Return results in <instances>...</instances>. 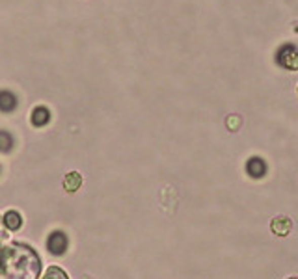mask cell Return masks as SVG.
Returning <instances> with one entry per match:
<instances>
[{
  "label": "cell",
  "instance_id": "obj_1",
  "mask_svg": "<svg viewBox=\"0 0 298 279\" xmlns=\"http://www.w3.org/2000/svg\"><path fill=\"white\" fill-rule=\"evenodd\" d=\"M40 273L41 261L30 246L0 248V279H38Z\"/></svg>",
  "mask_w": 298,
  "mask_h": 279
},
{
  "label": "cell",
  "instance_id": "obj_6",
  "mask_svg": "<svg viewBox=\"0 0 298 279\" xmlns=\"http://www.w3.org/2000/svg\"><path fill=\"white\" fill-rule=\"evenodd\" d=\"M30 121H32V125L34 127H45L49 121H51V112L47 106H35L32 110V114H30Z\"/></svg>",
  "mask_w": 298,
  "mask_h": 279
},
{
  "label": "cell",
  "instance_id": "obj_10",
  "mask_svg": "<svg viewBox=\"0 0 298 279\" xmlns=\"http://www.w3.org/2000/svg\"><path fill=\"white\" fill-rule=\"evenodd\" d=\"M13 147V136L8 131H0V153H8Z\"/></svg>",
  "mask_w": 298,
  "mask_h": 279
},
{
  "label": "cell",
  "instance_id": "obj_5",
  "mask_svg": "<svg viewBox=\"0 0 298 279\" xmlns=\"http://www.w3.org/2000/svg\"><path fill=\"white\" fill-rule=\"evenodd\" d=\"M15 108H17V97H15L10 90L0 91V112L12 114Z\"/></svg>",
  "mask_w": 298,
  "mask_h": 279
},
{
  "label": "cell",
  "instance_id": "obj_9",
  "mask_svg": "<svg viewBox=\"0 0 298 279\" xmlns=\"http://www.w3.org/2000/svg\"><path fill=\"white\" fill-rule=\"evenodd\" d=\"M81 184H82V177L77 171L67 173L65 179H63V188L67 190V192H77V190L81 188Z\"/></svg>",
  "mask_w": 298,
  "mask_h": 279
},
{
  "label": "cell",
  "instance_id": "obj_13",
  "mask_svg": "<svg viewBox=\"0 0 298 279\" xmlns=\"http://www.w3.org/2000/svg\"><path fill=\"white\" fill-rule=\"evenodd\" d=\"M230 123H231V127H233V129H237V123H239V119H237V117H233Z\"/></svg>",
  "mask_w": 298,
  "mask_h": 279
},
{
  "label": "cell",
  "instance_id": "obj_11",
  "mask_svg": "<svg viewBox=\"0 0 298 279\" xmlns=\"http://www.w3.org/2000/svg\"><path fill=\"white\" fill-rule=\"evenodd\" d=\"M43 279H69V277H67V273L63 272V270H60L58 266H51L45 272V277Z\"/></svg>",
  "mask_w": 298,
  "mask_h": 279
},
{
  "label": "cell",
  "instance_id": "obj_12",
  "mask_svg": "<svg viewBox=\"0 0 298 279\" xmlns=\"http://www.w3.org/2000/svg\"><path fill=\"white\" fill-rule=\"evenodd\" d=\"M2 223H4V222H0V244H2V242H4V240L8 238V233L4 231V227H2ZM0 248H2V246H0Z\"/></svg>",
  "mask_w": 298,
  "mask_h": 279
},
{
  "label": "cell",
  "instance_id": "obj_7",
  "mask_svg": "<svg viewBox=\"0 0 298 279\" xmlns=\"http://www.w3.org/2000/svg\"><path fill=\"white\" fill-rule=\"evenodd\" d=\"M292 223L289 218L285 216H278L272 220V223H270V229L274 231L278 236H285V234H289V231H291Z\"/></svg>",
  "mask_w": 298,
  "mask_h": 279
},
{
  "label": "cell",
  "instance_id": "obj_4",
  "mask_svg": "<svg viewBox=\"0 0 298 279\" xmlns=\"http://www.w3.org/2000/svg\"><path fill=\"white\" fill-rule=\"evenodd\" d=\"M246 171H248V175L253 177V179H261V177L267 173V164H265L263 158H259V156H252V158L248 160Z\"/></svg>",
  "mask_w": 298,
  "mask_h": 279
},
{
  "label": "cell",
  "instance_id": "obj_3",
  "mask_svg": "<svg viewBox=\"0 0 298 279\" xmlns=\"http://www.w3.org/2000/svg\"><path fill=\"white\" fill-rule=\"evenodd\" d=\"M47 250L51 251L52 255H63L67 250V236L62 231H54L49 234L47 238Z\"/></svg>",
  "mask_w": 298,
  "mask_h": 279
},
{
  "label": "cell",
  "instance_id": "obj_14",
  "mask_svg": "<svg viewBox=\"0 0 298 279\" xmlns=\"http://www.w3.org/2000/svg\"><path fill=\"white\" fill-rule=\"evenodd\" d=\"M289 279H298V277H289Z\"/></svg>",
  "mask_w": 298,
  "mask_h": 279
},
{
  "label": "cell",
  "instance_id": "obj_2",
  "mask_svg": "<svg viewBox=\"0 0 298 279\" xmlns=\"http://www.w3.org/2000/svg\"><path fill=\"white\" fill-rule=\"evenodd\" d=\"M276 63L287 71H298V47L294 43H283L276 51Z\"/></svg>",
  "mask_w": 298,
  "mask_h": 279
},
{
  "label": "cell",
  "instance_id": "obj_8",
  "mask_svg": "<svg viewBox=\"0 0 298 279\" xmlns=\"http://www.w3.org/2000/svg\"><path fill=\"white\" fill-rule=\"evenodd\" d=\"M2 222H4V227L8 231H17L23 225V218H21V214L17 211H8L4 214V218H2Z\"/></svg>",
  "mask_w": 298,
  "mask_h": 279
}]
</instances>
